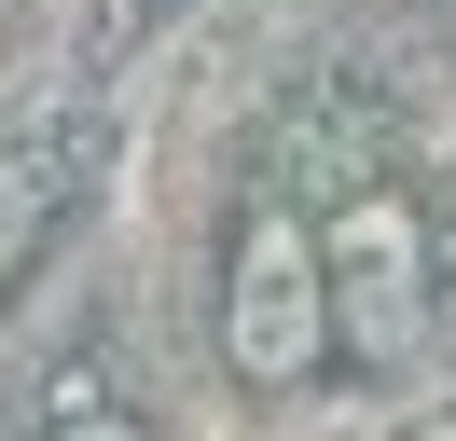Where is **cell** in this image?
<instances>
[{
  "label": "cell",
  "instance_id": "obj_1",
  "mask_svg": "<svg viewBox=\"0 0 456 441\" xmlns=\"http://www.w3.org/2000/svg\"><path fill=\"white\" fill-rule=\"evenodd\" d=\"M222 358L249 386H305L332 358V290H318V235L263 207L235 235V290H222Z\"/></svg>",
  "mask_w": 456,
  "mask_h": 441
},
{
  "label": "cell",
  "instance_id": "obj_2",
  "mask_svg": "<svg viewBox=\"0 0 456 441\" xmlns=\"http://www.w3.org/2000/svg\"><path fill=\"white\" fill-rule=\"evenodd\" d=\"M318 290H332V331L360 358H415L428 345V262H415V207L401 193H360L318 248Z\"/></svg>",
  "mask_w": 456,
  "mask_h": 441
},
{
  "label": "cell",
  "instance_id": "obj_3",
  "mask_svg": "<svg viewBox=\"0 0 456 441\" xmlns=\"http://www.w3.org/2000/svg\"><path fill=\"white\" fill-rule=\"evenodd\" d=\"M42 207H56V180H42L28 152H0V262H14V248L42 235Z\"/></svg>",
  "mask_w": 456,
  "mask_h": 441
},
{
  "label": "cell",
  "instance_id": "obj_4",
  "mask_svg": "<svg viewBox=\"0 0 456 441\" xmlns=\"http://www.w3.org/2000/svg\"><path fill=\"white\" fill-rule=\"evenodd\" d=\"M56 441H152V428H125V413H69Z\"/></svg>",
  "mask_w": 456,
  "mask_h": 441
}]
</instances>
